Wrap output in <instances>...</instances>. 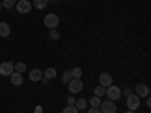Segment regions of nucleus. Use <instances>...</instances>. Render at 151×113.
Here are the masks:
<instances>
[{
	"label": "nucleus",
	"mask_w": 151,
	"mask_h": 113,
	"mask_svg": "<svg viewBox=\"0 0 151 113\" xmlns=\"http://www.w3.org/2000/svg\"><path fill=\"white\" fill-rule=\"evenodd\" d=\"M9 79H11V83L14 84V86H21L23 84V75L17 71H14L11 75H9Z\"/></svg>",
	"instance_id": "obj_10"
},
{
	"label": "nucleus",
	"mask_w": 151,
	"mask_h": 113,
	"mask_svg": "<svg viewBox=\"0 0 151 113\" xmlns=\"http://www.w3.org/2000/svg\"><path fill=\"white\" fill-rule=\"evenodd\" d=\"M48 2H50V0H33V6L36 9H45Z\"/></svg>",
	"instance_id": "obj_14"
},
{
	"label": "nucleus",
	"mask_w": 151,
	"mask_h": 113,
	"mask_svg": "<svg viewBox=\"0 0 151 113\" xmlns=\"http://www.w3.org/2000/svg\"><path fill=\"white\" fill-rule=\"evenodd\" d=\"M134 94L139 97V98H141V97L145 98V97L150 95V87H148L147 84H144V83H139V84L134 87Z\"/></svg>",
	"instance_id": "obj_8"
},
{
	"label": "nucleus",
	"mask_w": 151,
	"mask_h": 113,
	"mask_svg": "<svg viewBox=\"0 0 151 113\" xmlns=\"http://www.w3.org/2000/svg\"><path fill=\"white\" fill-rule=\"evenodd\" d=\"M106 95H107V98L110 99V101H118V99L122 97L121 95V89L118 86H113V84H110L106 89Z\"/></svg>",
	"instance_id": "obj_1"
},
{
	"label": "nucleus",
	"mask_w": 151,
	"mask_h": 113,
	"mask_svg": "<svg viewBox=\"0 0 151 113\" xmlns=\"http://www.w3.org/2000/svg\"><path fill=\"white\" fill-rule=\"evenodd\" d=\"M74 106L77 107V110H83L85 107H86V99H76V103H74Z\"/></svg>",
	"instance_id": "obj_20"
},
{
	"label": "nucleus",
	"mask_w": 151,
	"mask_h": 113,
	"mask_svg": "<svg viewBox=\"0 0 151 113\" xmlns=\"http://www.w3.org/2000/svg\"><path fill=\"white\" fill-rule=\"evenodd\" d=\"M50 38H52V39H59L60 33H59L56 29H50Z\"/></svg>",
	"instance_id": "obj_23"
},
{
	"label": "nucleus",
	"mask_w": 151,
	"mask_h": 113,
	"mask_svg": "<svg viewBox=\"0 0 151 113\" xmlns=\"http://www.w3.org/2000/svg\"><path fill=\"white\" fill-rule=\"evenodd\" d=\"M15 3H17V0H3L2 6H3L5 9H11L12 6H15Z\"/></svg>",
	"instance_id": "obj_19"
},
{
	"label": "nucleus",
	"mask_w": 151,
	"mask_h": 113,
	"mask_svg": "<svg viewBox=\"0 0 151 113\" xmlns=\"http://www.w3.org/2000/svg\"><path fill=\"white\" fill-rule=\"evenodd\" d=\"M125 113H134L133 110H127V112H125Z\"/></svg>",
	"instance_id": "obj_29"
},
{
	"label": "nucleus",
	"mask_w": 151,
	"mask_h": 113,
	"mask_svg": "<svg viewBox=\"0 0 151 113\" xmlns=\"http://www.w3.org/2000/svg\"><path fill=\"white\" fill-rule=\"evenodd\" d=\"M35 113H42V107H41V106H38V107L35 109Z\"/></svg>",
	"instance_id": "obj_27"
},
{
	"label": "nucleus",
	"mask_w": 151,
	"mask_h": 113,
	"mask_svg": "<svg viewBox=\"0 0 151 113\" xmlns=\"http://www.w3.org/2000/svg\"><path fill=\"white\" fill-rule=\"evenodd\" d=\"M29 79H30L32 82H41V79H42V71H41V69H33V71H30V72H29Z\"/></svg>",
	"instance_id": "obj_12"
},
{
	"label": "nucleus",
	"mask_w": 151,
	"mask_h": 113,
	"mask_svg": "<svg viewBox=\"0 0 151 113\" xmlns=\"http://www.w3.org/2000/svg\"><path fill=\"white\" fill-rule=\"evenodd\" d=\"M67 103H68V106H74L76 98H74V97H68V98H67Z\"/></svg>",
	"instance_id": "obj_25"
},
{
	"label": "nucleus",
	"mask_w": 151,
	"mask_h": 113,
	"mask_svg": "<svg viewBox=\"0 0 151 113\" xmlns=\"http://www.w3.org/2000/svg\"><path fill=\"white\" fill-rule=\"evenodd\" d=\"M94 94H95V97H103V95H106V87H103V86H97L95 89H94Z\"/></svg>",
	"instance_id": "obj_17"
},
{
	"label": "nucleus",
	"mask_w": 151,
	"mask_h": 113,
	"mask_svg": "<svg viewBox=\"0 0 151 113\" xmlns=\"http://www.w3.org/2000/svg\"><path fill=\"white\" fill-rule=\"evenodd\" d=\"M9 35H11V27H9V24L5 23V21H2V23H0V36H2V38H6V36H9Z\"/></svg>",
	"instance_id": "obj_11"
},
{
	"label": "nucleus",
	"mask_w": 151,
	"mask_h": 113,
	"mask_svg": "<svg viewBox=\"0 0 151 113\" xmlns=\"http://www.w3.org/2000/svg\"><path fill=\"white\" fill-rule=\"evenodd\" d=\"M125 106L129 107V110H136V109H139V106H141V99H139V97H137L136 94H132V95H129L127 97V103H125Z\"/></svg>",
	"instance_id": "obj_3"
},
{
	"label": "nucleus",
	"mask_w": 151,
	"mask_h": 113,
	"mask_svg": "<svg viewBox=\"0 0 151 113\" xmlns=\"http://www.w3.org/2000/svg\"><path fill=\"white\" fill-rule=\"evenodd\" d=\"M132 94H133V91L130 89V87H125V89H124V91H121V95H124L125 98H127L129 95H132Z\"/></svg>",
	"instance_id": "obj_24"
},
{
	"label": "nucleus",
	"mask_w": 151,
	"mask_h": 113,
	"mask_svg": "<svg viewBox=\"0 0 151 113\" xmlns=\"http://www.w3.org/2000/svg\"><path fill=\"white\" fill-rule=\"evenodd\" d=\"M17 6V11L20 12V14H27V12H30L32 9V3L29 2V0H20L18 3H15Z\"/></svg>",
	"instance_id": "obj_7"
},
{
	"label": "nucleus",
	"mask_w": 151,
	"mask_h": 113,
	"mask_svg": "<svg viewBox=\"0 0 151 113\" xmlns=\"http://www.w3.org/2000/svg\"><path fill=\"white\" fill-rule=\"evenodd\" d=\"M89 103H91L92 107H100V104H101V99H100V97H92Z\"/></svg>",
	"instance_id": "obj_21"
},
{
	"label": "nucleus",
	"mask_w": 151,
	"mask_h": 113,
	"mask_svg": "<svg viewBox=\"0 0 151 113\" xmlns=\"http://www.w3.org/2000/svg\"><path fill=\"white\" fill-rule=\"evenodd\" d=\"M71 75H73V79H82V75H83V71H82V68H74L73 71H71Z\"/></svg>",
	"instance_id": "obj_18"
},
{
	"label": "nucleus",
	"mask_w": 151,
	"mask_h": 113,
	"mask_svg": "<svg viewBox=\"0 0 151 113\" xmlns=\"http://www.w3.org/2000/svg\"><path fill=\"white\" fill-rule=\"evenodd\" d=\"M14 71L15 69H14V64H12V62H2V64H0V75L9 77Z\"/></svg>",
	"instance_id": "obj_5"
},
{
	"label": "nucleus",
	"mask_w": 151,
	"mask_h": 113,
	"mask_svg": "<svg viewBox=\"0 0 151 113\" xmlns=\"http://www.w3.org/2000/svg\"><path fill=\"white\" fill-rule=\"evenodd\" d=\"M100 112L101 113H115L116 112V104L113 103V101H104L100 104Z\"/></svg>",
	"instance_id": "obj_6"
},
{
	"label": "nucleus",
	"mask_w": 151,
	"mask_h": 113,
	"mask_svg": "<svg viewBox=\"0 0 151 113\" xmlns=\"http://www.w3.org/2000/svg\"><path fill=\"white\" fill-rule=\"evenodd\" d=\"M98 82H100V86H103V87H109V86L112 84L113 79H112V75H110L109 72H101V74H100Z\"/></svg>",
	"instance_id": "obj_9"
},
{
	"label": "nucleus",
	"mask_w": 151,
	"mask_h": 113,
	"mask_svg": "<svg viewBox=\"0 0 151 113\" xmlns=\"http://www.w3.org/2000/svg\"><path fill=\"white\" fill-rule=\"evenodd\" d=\"M77 112L79 110H77V107H76V106H67L62 113H77Z\"/></svg>",
	"instance_id": "obj_22"
},
{
	"label": "nucleus",
	"mask_w": 151,
	"mask_h": 113,
	"mask_svg": "<svg viewBox=\"0 0 151 113\" xmlns=\"http://www.w3.org/2000/svg\"><path fill=\"white\" fill-rule=\"evenodd\" d=\"M56 74H58V71H56L55 68H47V69L42 72V77L47 79V80H52V79L56 77Z\"/></svg>",
	"instance_id": "obj_13"
},
{
	"label": "nucleus",
	"mask_w": 151,
	"mask_h": 113,
	"mask_svg": "<svg viewBox=\"0 0 151 113\" xmlns=\"http://www.w3.org/2000/svg\"><path fill=\"white\" fill-rule=\"evenodd\" d=\"M88 113H101V112H100V109H98V107H92V109L88 110Z\"/></svg>",
	"instance_id": "obj_26"
},
{
	"label": "nucleus",
	"mask_w": 151,
	"mask_h": 113,
	"mask_svg": "<svg viewBox=\"0 0 151 113\" xmlns=\"http://www.w3.org/2000/svg\"><path fill=\"white\" fill-rule=\"evenodd\" d=\"M145 104H147V107H151V99H150L148 97H147V103H145Z\"/></svg>",
	"instance_id": "obj_28"
},
{
	"label": "nucleus",
	"mask_w": 151,
	"mask_h": 113,
	"mask_svg": "<svg viewBox=\"0 0 151 113\" xmlns=\"http://www.w3.org/2000/svg\"><path fill=\"white\" fill-rule=\"evenodd\" d=\"M71 80H73V75H71V71H70V69H67V71H65L64 74H62V82H64V83H67V84H68V83H70Z\"/></svg>",
	"instance_id": "obj_16"
},
{
	"label": "nucleus",
	"mask_w": 151,
	"mask_h": 113,
	"mask_svg": "<svg viewBox=\"0 0 151 113\" xmlns=\"http://www.w3.org/2000/svg\"><path fill=\"white\" fill-rule=\"evenodd\" d=\"M14 69L17 71V72H20V74H23L24 71L27 69V65L24 64V62H18V64H15L14 65Z\"/></svg>",
	"instance_id": "obj_15"
},
{
	"label": "nucleus",
	"mask_w": 151,
	"mask_h": 113,
	"mask_svg": "<svg viewBox=\"0 0 151 113\" xmlns=\"http://www.w3.org/2000/svg\"><path fill=\"white\" fill-rule=\"evenodd\" d=\"M44 24L48 29H56L58 24H59V17L56 14H47L45 18H44Z\"/></svg>",
	"instance_id": "obj_4"
},
{
	"label": "nucleus",
	"mask_w": 151,
	"mask_h": 113,
	"mask_svg": "<svg viewBox=\"0 0 151 113\" xmlns=\"http://www.w3.org/2000/svg\"><path fill=\"white\" fill-rule=\"evenodd\" d=\"M82 89H83V82H82V79H73V80L68 83V91H70V94H79V92H82Z\"/></svg>",
	"instance_id": "obj_2"
},
{
	"label": "nucleus",
	"mask_w": 151,
	"mask_h": 113,
	"mask_svg": "<svg viewBox=\"0 0 151 113\" xmlns=\"http://www.w3.org/2000/svg\"><path fill=\"white\" fill-rule=\"evenodd\" d=\"M2 8H3V6H2V2H0V11H2Z\"/></svg>",
	"instance_id": "obj_30"
}]
</instances>
